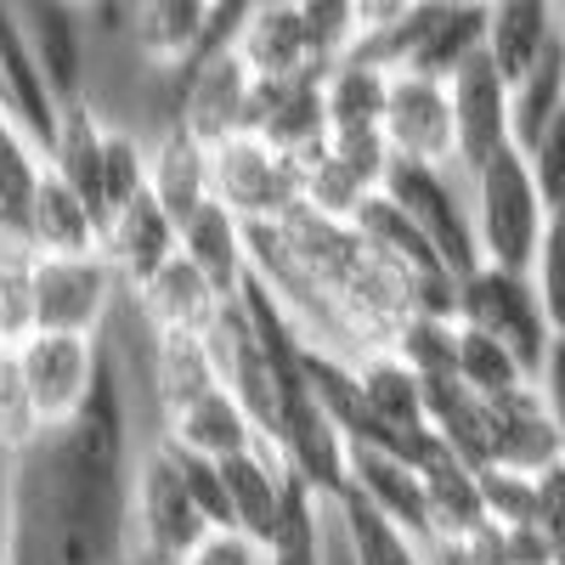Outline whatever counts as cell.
Wrapping results in <instances>:
<instances>
[{"label":"cell","mask_w":565,"mask_h":565,"mask_svg":"<svg viewBox=\"0 0 565 565\" xmlns=\"http://www.w3.org/2000/svg\"><path fill=\"white\" fill-rule=\"evenodd\" d=\"M153 436L130 373L108 351V380L74 424L34 436L12 458L18 554L12 565H125L130 487L141 441Z\"/></svg>","instance_id":"1"},{"label":"cell","mask_w":565,"mask_h":565,"mask_svg":"<svg viewBox=\"0 0 565 565\" xmlns=\"http://www.w3.org/2000/svg\"><path fill=\"white\" fill-rule=\"evenodd\" d=\"M232 526L221 463L181 452L164 436L141 441L136 487H130V548L181 565L210 532Z\"/></svg>","instance_id":"2"},{"label":"cell","mask_w":565,"mask_h":565,"mask_svg":"<svg viewBox=\"0 0 565 565\" xmlns=\"http://www.w3.org/2000/svg\"><path fill=\"white\" fill-rule=\"evenodd\" d=\"M476 193V244H481V266L498 271H532L543 232H548V199L526 164V153H503L487 170L469 175Z\"/></svg>","instance_id":"3"},{"label":"cell","mask_w":565,"mask_h":565,"mask_svg":"<svg viewBox=\"0 0 565 565\" xmlns=\"http://www.w3.org/2000/svg\"><path fill=\"white\" fill-rule=\"evenodd\" d=\"M452 322L476 328L492 345H503L514 362H521L532 380L543 373L548 351H554V322L543 311V295L532 271H498V266H481L458 282V306H452Z\"/></svg>","instance_id":"4"},{"label":"cell","mask_w":565,"mask_h":565,"mask_svg":"<svg viewBox=\"0 0 565 565\" xmlns=\"http://www.w3.org/2000/svg\"><path fill=\"white\" fill-rule=\"evenodd\" d=\"M18 356V373H23V396H29V413L45 430H63L74 424L90 402H97L103 380H108V345L103 340H79V334H34L23 345H12Z\"/></svg>","instance_id":"5"},{"label":"cell","mask_w":565,"mask_h":565,"mask_svg":"<svg viewBox=\"0 0 565 565\" xmlns=\"http://www.w3.org/2000/svg\"><path fill=\"white\" fill-rule=\"evenodd\" d=\"M125 295L130 289L103 255H34V328L45 334L103 340Z\"/></svg>","instance_id":"6"},{"label":"cell","mask_w":565,"mask_h":565,"mask_svg":"<svg viewBox=\"0 0 565 565\" xmlns=\"http://www.w3.org/2000/svg\"><path fill=\"white\" fill-rule=\"evenodd\" d=\"M215 204L244 226H277L306 210V164L260 136H232L215 148Z\"/></svg>","instance_id":"7"},{"label":"cell","mask_w":565,"mask_h":565,"mask_svg":"<svg viewBox=\"0 0 565 565\" xmlns=\"http://www.w3.org/2000/svg\"><path fill=\"white\" fill-rule=\"evenodd\" d=\"M385 193L407 210V221L436 244V255L452 266L463 282L481 271V244H476V193H469L463 170H424V164H396Z\"/></svg>","instance_id":"8"},{"label":"cell","mask_w":565,"mask_h":565,"mask_svg":"<svg viewBox=\"0 0 565 565\" xmlns=\"http://www.w3.org/2000/svg\"><path fill=\"white\" fill-rule=\"evenodd\" d=\"M345 498L373 509L380 521L402 526L430 548L436 521H430V481L424 463L402 447H373V441H345Z\"/></svg>","instance_id":"9"},{"label":"cell","mask_w":565,"mask_h":565,"mask_svg":"<svg viewBox=\"0 0 565 565\" xmlns=\"http://www.w3.org/2000/svg\"><path fill=\"white\" fill-rule=\"evenodd\" d=\"M385 141H391V159H396V164L458 170L452 79H436V74H391Z\"/></svg>","instance_id":"10"},{"label":"cell","mask_w":565,"mask_h":565,"mask_svg":"<svg viewBox=\"0 0 565 565\" xmlns=\"http://www.w3.org/2000/svg\"><path fill=\"white\" fill-rule=\"evenodd\" d=\"M255 114V74L244 68L238 45H215L175 85V125L199 136L204 148H221L232 136H249Z\"/></svg>","instance_id":"11"},{"label":"cell","mask_w":565,"mask_h":565,"mask_svg":"<svg viewBox=\"0 0 565 565\" xmlns=\"http://www.w3.org/2000/svg\"><path fill=\"white\" fill-rule=\"evenodd\" d=\"M452 114H458V170L476 175L514 148V103H509V79L492 68V57H469L452 74Z\"/></svg>","instance_id":"12"},{"label":"cell","mask_w":565,"mask_h":565,"mask_svg":"<svg viewBox=\"0 0 565 565\" xmlns=\"http://www.w3.org/2000/svg\"><path fill=\"white\" fill-rule=\"evenodd\" d=\"M487 418V469H521V476H548L565 463V441L537 396V385H521L509 396L481 402Z\"/></svg>","instance_id":"13"},{"label":"cell","mask_w":565,"mask_h":565,"mask_svg":"<svg viewBox=\"0 0 565 565\" xmlns=\"http://www.w3.org/2000/svg\"><path fill=\"white\" fill-rule=\"evenodd\" d=\"M130 306L141 311V322H148L159 340H210L232 300L186 255H175L159 277H148L130 295Z\"/></svg>","instance_id":"14"},{"label":"cell","mask_w":565,"mask_h":565,"mask_svg":"<svg viewBox=\"0 0 565 565\" xmlns=\"http://www.w3.org/2000/svg\"><path fill=\"white\" fill-rule=\"evenodd\" d=\"M232 45H238L244 68H249L260 85L328 74L306 7H249V18H244V29H238V40H232Z\"/></svg>","instance_id":"15"},{"label":"cell","mask_w":565,"mask_h":565,"mask_svg":"<svg viewBox=\"0 0 565 565\" xmlns=\"http://www.w3.org/2000/svg\"><path fill=\"white\" fill-rule=\"evenodd\" d=\"M97 255L114 266V277L136 295L148 277H159L175 255H181V226L164 215V204L153 193H141L136 204H125L108 226H103V244Z\"/></svg>","instance_id":"16"},{"label":"cell","mask_w":565,"mask_h":565,"mask_svg":"<svg viewBox=\"0 0 565 565\" xmlns=\"http://www.w3.org/2000/svg\"><path fill=\"white\" fill-rule=\"evenodd\" d=\"M148 193L164 204L175 226L193 221L204 204H215V148H204L181 125L148 136Z\"/></svg>","instance_id":"17"},{"label":"cell","mask_w":565,"mask_h":565,"mask_svg":"<svg viewBox=\"0 0 565 565\" xmlns=\"http://www.w3.org/2000/svg\"><path fill=\"white\" fill-rule=\"evenodd\" d=\"M0 114H12L40 148L52 141L57 114H63L52 85H45V74H40V57L29 45V29H23L18 7H0Z\"/></svg>","instance_id":"18"},{"label":"cell","mask_w":565,"mask_h":565,"mask_svg":"<svg viewBox=\"0 0 565 565\" xmlns=\"http://www.w3.org/2000/svg\"><path fill=\"white\" fill-rule=\"evenodd\" d=\"M23 244L34 255H97L103 215L90 210V199L74 181H63L45 164V175L34 186V204H29V221H23Z\"/></svg>","instance_id":"19"},{"label":"cell","mask_w":565,"mask_h":565,"mask_svg":"<svg viewBox=\"0 0 565 565\" xmlns=\"http://www.w3.org/2000/svg\"><path fill=\"white\" fill-rule=\"evenodd\" d=\"M23 29H29V45L40 57V74L52 85L57 108L68 103H85V79H90V29H85V12L74 7H18Z\"/></svg>","instance_id":"20"},{"label":"cell","mask_w":565,"mask_h":565,"mask_svg":"<svg viewBox=\"0 0 565 565\" xmlns=\"http://www.w3.org/2000/svg\"><path fill=\"white\" fill-rule=\"evenodd\" d=\"M181 255L193 260L226 300H244V289L255 282L249 226L221 204H204L193 221H181Z\"/></svg>","instance_id":"21"},{"label":"cell","mask_w":565,"mask_h":565,"mask_svg":"<svg viewBox=\"0 0 565 565\" xmlns=\"http://www.w3.org/2000/svg\"><path fill=\"white\" fill-rule=\"evenodd\" d=\"M559 34H565V12L559 7H492L487 12V57L514 85L554 52Z\"/></svg>","instance_id":"22"},{"label":"cell","mask_w":565,"mask_h":565,"mask_svg":"<svg viewBox=\"0 0 565 565\" xmlns=\"http://www.w3.org/2000/svg\"><path fill=\"white\" fill-rule=\"evenodd\" d=\"M108 136H114V125H108L97 108H90V103H68V108L57 114L52 141H45V164H52L63 181H74L79 193L90 199V210H97V199H103ZM97 215H103V210H97Z\"/></svg>","instance_id":"23"},{"label":"cell","mask_w":565,"mask_h":565,"mask_svg":"<svg viewBox=\"0 0 565 565\" xmlns=\"http://www.w3.org/2000/svg\"><path fill=\"white\" fill-rule=\"evenodd\" d=\"M322 97H328V136H362V130H385V103H391V74L345 57L340 68L322 74Z\"/></svg>","instance_id":"24"},{"label":"cell","mask_w":565,"mask_h":565,"mask_svg":"<svg viewBox=\"0 0 565 565\" xmlns=\"http://www.w3.org/2000/svg\"><path fill=\"white\" fill-rule=\"evenodd\" d=\"M40 175H45V148L12 114H0V232L7 238H23Z\"/></svg>","instance_id":"25"},{"label":"cell","mask_w":565,"mask_h":565,"mask_svg":"<svg viewBox=\"0 0 565 565\" xmlns=\"http://www.w3.org/2000/svg\"><path fill=\"white\" fill-rule=\"evenodd\" d=\"M509 103H514V148L526 153L532 141L565 114V34L532 74H521L509 85Z\"/></svg>","instance_id":"26"},{"label":"cell","mask_w":565,"mask_h":565,"mask_svg":"<svg viewBox=\"0 0 565 565\" xmlns=\"http://www.w3.org/2000/svg\"><path fill=\"white\" fill-rule=\"evenodd\" d=\"M481 503H487L492 532H537V521H543V476L481 469Z\"/></svg>","instance_id":"27"},{"label":"cell","mask_w":565,"mask_h":565,"mask_svg":"<svg viewBox=\"0 0 565 565\" xmlns=\"http://www.w3.org/2000/svg\"><path fill=\"white\" fill-rule=\"evenodd\" d=\"M458 380L476 391L481 402L509 396V391H521V385H537L503 345H492L487 334H476V328H463V322H458Z\"/></svg>","instance_id":"28"},{"label":"cell","mask_w":565,"mask_h":565,"mask_svg":"<svg viewBox=\"0 0 565 565\" xmlns=\"http://www.w3.org/2000/svg\"><path fill=\"white\" fill-rule=\"evenodd\" d=\"M34 436H40V424H34L29 396H23L18 356H12V345H0V452L18 458V452H23Z\"/></svg>","instance_id":"29"},{"label":"cell","mask_w":565,"mask_h":565,"mask_svg":"<svg viewBox=\"0 0 565 565\" xmlns=\"http://www.w3.org/2000/svg\"><path fill=\"white\" fill-rule=\"evenodd\" d=\"M532 282H537V295H543V311H548V322H554V334H565V210L548 215V232H543Z\"/></svg>","instance_id":"30"},{"label":"cell","mask_w":565,"mask_h":565,"mask_svg":"<svg viewBox=\"0 0 565 565\" xmlns=\"http://www.w3.org/2000/svg\"><path fill=\"white\" fill-rule=\"evenodd\" d=\"M526 164H532V175H537V186H543L548 210H565V114L526 148Z\"/></svg>","instance_id":"31"},{"label":"cell","mask_w":565,"mask_h":565,"mask_svg":"<svg viewBox=\"0 0 565 565\" xmlns=\"http://www.w3.org/2000/svg\"><path fill=\"white\" fill-rule=\"evenodd\" d=\"M181 565H277V548L271 543H255L249 532H210L193 554H186Z\"/></svg>","instance_id":"32"},{"label":"cell","mask_w":565,"mask_h":565,"mask_svg":"<svg viewBox=\"0 0 565 565\" xmlns=\"http://www.w3.org/2000/svg\"><path fill=\"white\" fill-rule=\"evenodd\" d=\"M430 565H509V554H503V537L487 526V532H469V537L430 543Z\"/></svg>","instance_id":"33"},{"label":"cell","mask_w":565,"mask_h":565,"mask_svg":"<svg viewBox=\"0 0 565 565\" xmlns=\"http://www.w3.org/2000/svg\"><path fill=\"white\" fill-rule=\"evenodd\" d=\"M543 543H548V565H565V463L543 476V521H537Z\"/></svg>","instance_id":"34"},{"label":"cell","mask_w":565,"mask_h":565,"mask_svg":"<svg viewBox=\"0 0 565 565\" xmlns=\"http://www.w3.org/2000/svg\"><path fill=\"white\" fill-rule=\"evenodd\" d=\"M537 396H543L554 430H559V441H565V334L554 340V351H548V362H543V373H537Z\"/></svg>","instance_id":"35"},{"label":"cell","mask_w":565,"mask_h":565,"mask_svg":"<svg viewBox=\"0 0 565 565\" xmlns=\"http://www.w3.org/2000/svg\"><path fill=\"white\" fill-rule=\"evenodd\" d=\"M18 554V492H12V458L0 452V565Z\"/></svg>","instance_id":"36"}]
</instances>
